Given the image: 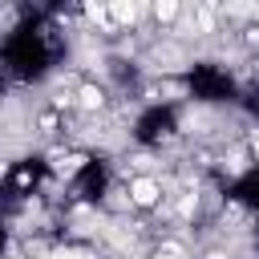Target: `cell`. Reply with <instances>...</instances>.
<instances>
[{
  "instance_id": "obj_1",
  "label": "cell",
  "mask_w": 259,
  "mask_h": 259,
  "mask_svg": "<svg viewBox=\"0 0 259 259\" xmlns=\"http://www.w3.org/2000/svg\"><path fill=\"white\" fill-rule=\"evenodd\" d=\"M247 162H251V170H259V125L247 134Z\"/></svg>"
}]
</instances>
